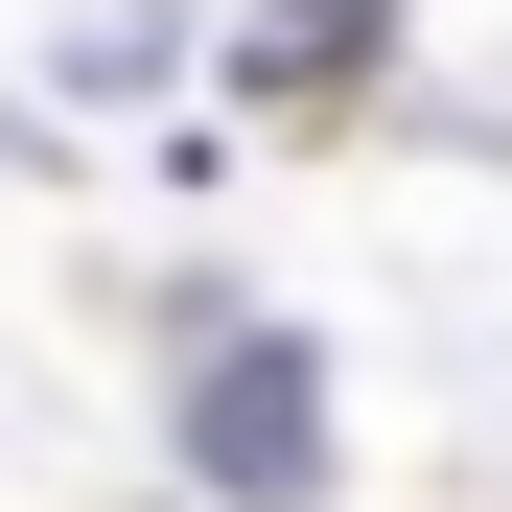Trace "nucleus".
Instances as JSON below:
<instances>
[{"label":"nucleus","mask_w":512,"mask_h":512,"mask_svg":"<svg viewBox=\"0 0 512 512\" xmlns=\"http://www.w3.org/2000/svg\"><path fill=\"white\" fill-rule=\"evenodd\" d=\"M187 466L233 512H303L326 489V350H280V326H233V350L187 373Z\"/></svg>","instance_id":"f257e3e1"},{"label":"nucleus","mask_w":512,"mask_h":512,"mask_svg":"<svg viewBox=\"0 0 512 512\" xmlns=\"http://www.w3.org/2000/svg\"><path fill=\"white\" fill-rule=\"evenodd\" d=\"M373 24H396V0H256V70H280V94H326Z\"/></svg>","instance_id":"f03ea898"}]
</instances>
